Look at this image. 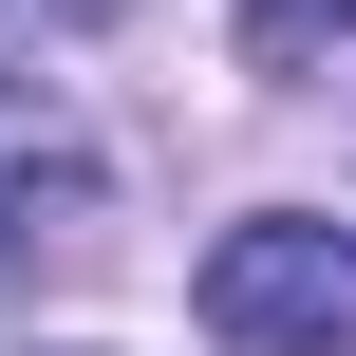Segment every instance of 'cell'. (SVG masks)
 <instances>
[{
    "label": "cell",
    "mask_w": 356,
    "mask_h": 356,
    "mask_svg": "<svg viewBox=\"0 0 356 356\" xmlns=\"http://www.w3.org/2000/svg\"><path fill=\"white\" fill-rule=\"evenodd\" d=\"M188 300H207L225 356H356V225L338 207H244Z\"/></svg>",
    "instance_id": "obj_1"
},
{
    "label": "cell",
    "mask_w": 356,
    "mask_h": 356,
    "mask_svg": "<svg viewBox=\"0 0 356 356\" xmlns=\"http://www.w3.org/2000/svg\"><path fill=\"white\" fill-rule=\"evenodd\" d=\"M75 207H94L75 113H56L38 75H0V263H19V244H75Z\"/></svg>",
    "instance_id": "obj_2"
},
{
    "label": "cell",
    "mask_w": 356,
    "mask_h": 356,
    "mask_svg": "<svg viewBox=\"0 0 356 356\" xmlns=\"http://www.w3.org/2000/svg\"><path fill=\"white\" fill-rule=\"evenodd\" d=\"M0 19H38V38H75V19H113V0H0Z\"/></svg>",
    "instance_id": "obj_4"
},
{
    "label": "cell",
    "mask_w": 356,
    "mask_h": 356,
    "mask_svg": "<svg viewBox=\"0 0 356 356\" xmlns=\"http://www.w3.org/2000/svg\"><path fill=\"white\" fill-rule=\"evenodd\" d=\"M244 38H263V56H338L356 0H244Z\"/></svg>",
    "instance_id": "obj_3"
}]
</instances>
